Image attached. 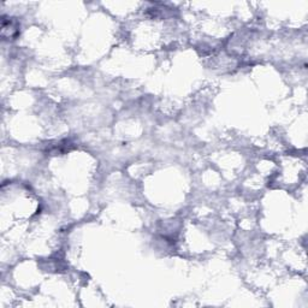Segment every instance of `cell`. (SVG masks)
<instances>
[{"instance_id": "6da1fadb", "label": "cell", "mask_w": 308, "mask_h": 308, "mask_svg": "<svg viewBox=\"0 0 308 308\" xmlns=\"http://www.w3.org/2000/svg\"><path fill=\"white\" fill-rule=\"evenodd\" d=\"M20 26L18 23L12 18H5L2 17V38H8V40L10 38H14L17 35L20 34Z\"/></svg>"}]
</instances>
